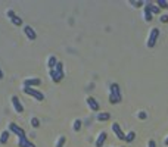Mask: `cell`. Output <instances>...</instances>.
Masks as SVG:
<instances>
[{
	"label": "cell",
	"instance_id": "cell-1",
	"mask_svg": "<svg viewBox=\"0 0 168 147\" xmlns=\"http://www.w3.org/2000/svg\"><path fill=\"white\" fill-rule=\"evenodd\" d=\"M122 99L121 96V90H120V85L117 84V82H112L111 85H109V101L112 103V105H117V103H120Z\"/></svg>",
	"mask_w": 168,
	"mask_h": 147
},
{
	"label": "cell",
	"instance_id": "cell-2",
	"mask_svg": "<svg viewBox=\"0 0 168 147\" xmlns=\"http://www.w3.org/2000/svg\"><path fill=\"white\" fill-rule=\"evenodd\" d=\"M22 91L27 94V96H31V97H34L35 100H44V94L41 93V91H39V90H35V88H31V87H24L22 88Z\"/></svg>",
	"mask_w": 168,
	"mask_h": 147
},
{
	"label": "cell",
	"instance_id": "cell-3",
	"mask_svg": "<svg viewBox=\"0 0 168 147\" xmlns=\"http://www.w3.org/2000/svg\"><path fill=\"white\" fill-rule=\"evenodd\" d=\"M158 37H159V30L158 28H152L150 30V33H149V37H148V43H146V46L149 49H152V47L156 44V40H158Z\"/></svg>",
	"mask_w": 168,
	"mask_h": 147
},
{
	"label": "cell",
	"instance_id": "cell-4",
	"mask_svg": "<svg viewBox=\"0 0 168 147\" xmlns=\"http://www.w3.org/2000/svg\"><path fill=\"white\" fill-rule=\"evenodd\" d=\"M9 131H10V133H14V134H16V135H18V138H24V137H27V135H25V131H24L19 125H16L15 122H10V124H9Z\"/></svg>",
	"mask_w": 168,
	"mask_h": 147
},
{
	"label": "cell",
	"instance_id": "cell-5",
	"mask_svg": "<svg viewBox=\"0 0 168 147\" xmlns=\"http://www.w3.org/2000/svg\"><path fill=\"white\" fill-rule=\"evenodd\" d=\"M112 131H114V134L117 135V138H118V140H125V134L122 133L120 124L114 122V124H112Z\"/></svg>",
	"mask_w": 168,
	"mask_h": 147
},
{
	"label": "cell",
	"instance_id": "cell-6",
	"mask_svg": "<svg viewBox=\"0 0 168 147\" xmlns=\"http://www.w3.org/2000/svg\"><path fill=\"white\" fill-rule=\"evenodd\" d=\"M6 15H7V18L12 21V24H14V25H16V27H21V25H22V19H21V18H18V16L15 15L14 10H7Z\"/></svg>",
	"mask_w": 168,
	"mask_h": 147
},
{
	"label": "cell",
	"instance_id": "cell-7",
	"mask_svg": "<svg viewBox=\"0 0 168 147\" xmlns=\"http://www.w3.org/2000/svg\"><path fill=\"white\" fill-rule=\"evenodd\" d=\"M12 105H14V107H15V110L18 112V113H22L24 112V106H22V103H21V100H19V97H16V96H12Z\"/></svg>",
	"mask_w": 168,
	"mask_h": 147
},
{
	"label": "cell",
	"instance_id": "cell-8",
	"mask_svg": "<svg viewBox=\"0 0 168 147\" xmlns=\"http://www.w3.org/2000/svg\"><path fill=\"white\" fill-rule=\"evenodd\" d=\"M41 84L40 78H28V80L24 81V87H37Z\"/></svg>",
	"mask_w": 168,
	"mask_h": 147
},
{
	"label": "cell",
	"instance_id": "cell-9",
	"mask_svg": "<svg viewBox=\"0 0 168 147\" xmlns=\"http://www.w3.org/2000/svg\"><path fill=\"white\" fill-rule=\"evenodd\" d=\"M106 137H108V134L105 133V131L99 133L97 138H96V143H94V146H96V147H103V143L106 141Z\"/></svg>",
	"mask_w": 168,
	"mask_h": 147
},
{
	"label": "cell",
	"instance_id": "cell-10",
	"mask_svg": "<svg viewBox=\"0 0 168 147\" xmlns=\"http://www.w3.org/2000/svg\"><path fill=\"white\" fill-rule=\"evenodd\" d=\"M86 101H87V106L90 107L93 112H97V110H99V103H97L96 99H93V97H87Z\"/></svg>",
	"mask_w": 168,
	"mask_h": 147
},
{
	"label": "cell",
	"instance_id": "cell-11",
	"mask_svg": "<svg viewBox=\"0 0 168 147\" xmlns=\"http://www.w3.org/2000/svg\"><path fill=\"white\" fill-rule=\"evenodd\" d=\"M24 33H25V35L28 37V40L33 41V40H35V38H37V34H35V31H34L31 27H28V25H25V27H24Z\"/></svg>",
	"mask_w": 168,
	"mask_h": 147
},
{
	"label": "cell",
	"instance_id": "cell-12",
	"mask_svg": "<svg viewBox=\"0 0 168 147\" xmlns=\"http://www.w3.org/2000/svg\"><path fill=\"white\" fill-rule=\"evenodd\" d=\"M55 72H56V75H58V78L59 80H64V63L62 62H58L56 63V66H55Z\"/></svg>",
	"mask_w": 168,
	"mask_h": 147
},
{
	"label": "cell",
	"instance_id": "cell-13",
	"mask_svg": "<svg viewBox=\"0 0 168 147\" xmlns=\"http://www.w3.org/2000/svg\"><path fill=\"white\" fill-rule=\"evenodd\" d=\"M143 18H145V21H146V22H150V21H152V12H150V9H149L148 2L145 3V10H143Z\"/></svg>",
	"mask_w": 168,
	"mask_h": 147
},
{
	"label": "cell",
	"instance_id": "cell-14",
	"mask_svg": "<svg viewBox=\"0 0 168 147\" xmlns=\"http://www.w3.org/2000/svg\"><path fill=\"white\" fill-rule=\"evenodd\" d=\"M109 118H111V115L108 113V112H99V113H97V116H96V119L100 121V122H103V121H108Z\"/></svg>",
	"mask_w": 168,
	"mask_h": 147
},
{
	"label": "cell",
	"instance_id": "cell-15",
	"mask_svg": "<svg viewBox=\"0 0 168 147\" xmlns=\"http://www.w3.org/2000/svg\"><path fill=\"white\" fill-rule=\"evenodd\" d=\"M149 5V9H150V12H152V15H159V12H161V9L156 6V5H154V3H150V2H148Z\"/></svg>",
	"mask_w": 168,
	"mask_h": 147
},
{
	"label": "cell",
	"instance_id": "cell-16",
	"mask_svg": "<svg viewBox=\"0 0 168 147\" xmlns=\"http://www.w3.org/2000/svg\"><path fill=\"white\" fill-rule=\"evenodd\" d=\"M56 63H58V60H56V58H55V56H50V58H49V60H47V66H49V69H55Z\"/></svg>",
	"mask_w": 168,
	"mask_h": 147
},
{
	"label": "cell",
	"instance_id": "cell-17",
	"mask_svg": "<svg viewBox=\"0 0 168 147\" xmlns=\"http://www.w3.org/2000/svg\"><path fill=\"white\" fill-rule=\"evenodd\" d=\"M7 138H9V131H2V134H0V144H5Z\"/></svg>",
	"mask_w": 168,
	"mask_h": 147
},
{
	"label": "cell",
	"instance_id": "cell-18",
	"mask_svg": "<svg viewBox=\"0 0 168 147\" xmlns=\"http://www.w3.org/2000/svg\"><path fill=\"white\" fill-rule=\"evenodd\" d=\"M134 138H136V133H134V131H128L127 135H125V140H124V141L131 143V141H134Z\"/></svg>",
	"mask_w": 168,
	"mask_h": 147
},
{
	"label": "cell",
	"instance_id": "cell-19",
	"mask_svg": "<svg viewBox=\"0 0 168 147\" xmlns=\"http://www.w3.org/2000/svg\"><path fill=\"white\" fill-rule=\"evenodd\" d=\"M156 6L159 7V9H168V2H165V0H158L156 2Z\"/></svg>",
	"mask_w": 168,
	"mask_h": 147
},
{
	"label": "cell",
	"instance_id": "cell-20",
	"mask_svg": "<svg viewBox=\"0 0 168 147\" xmlns=\"http://www.w3.org/2000/svg\"><path fill=\"white\" fill-rule=\"evenodd\" d=\"M81 124H83V122H81L80 119H75L74 121V125H72V128H74L75 133H78V131L81 129Z\"/></svg>",
	"mask_w": 168,
	"mask_h": 147
},
{
	"label": "cell",
	"instance_id": "cell-21",
	"mask_svg": "<svg viewBox=\"0 0 168 147\" xmlns=\"http://www.w3.org/2000/svg\"><path fill=\"white\" fill-rule=\"evenodd\" d=\"M49 75H50V78H52L55 82H61V80L58 78V75H56V72H55V69H50V71H49Z\"/></svg>",
	"mask_w": 168,
	"mask_h": 147
},
{
	"label": "cell",
	"instance_id": "cell-22",
	"mask_svg": "<svg viewBox=\"0 0 168 147\" xmlns=\"http://www.w3.org/2000/svg\"><path fill=\"white\" fill-rule=\"evenodd\" d=\"M65 141H67V138H65L64 135H61V137L58 138V141H56V147H64V144H65Z\"/></svg>",
	"mask_w": 168,
	"mask_h": 147
},
{
	"label": "cell",
	"instance_id": "cell-23",
	"mask_svg": "<svg viewBox=\"0 0 168 147\" xmlns=\"http://www.w3.org/2000/svg\"><path fill=\"white\" fill-rule=\"evenodd\" d=\"M130 5H133L134 7H141L143 5H145V2H136V0H131Z\"/></svg>",
	"mask_w": 168,
	"mask_h": 147
},
{
	"label": "cell",
	"instance_id": "cell-24",
	"mask_svg": "<svg viewBox=\"0 0 168 147\" xmlns=\"http://www.w3.org/2000/svg\"><path fill=\"white\" fill-rule=\"evenodd\" d=\"M27 137H24V138H19V140H18V147H24L25 146V143H27Z\"/></svg>",
	"mask_w": 168,
	"mask_h": 147
},
{
	"label": "cell",
	"instance_id": "cell-25",
	"mask_svg": "<svg viewBox=\"0 0 168 147\" xmlns=\"http://www.w3.org/2000/svg\"><path fill=\"white\" fill-rule=\"evenodd\" d=\"M31 125H33L34 128H39V125H40V121L37 119V118H33V119H31Z\"/></svg>",
	"mask_w": 168,
	"mask_h": 147
},
{
	"label": "cell",
	"instance_id": "cell-26",
	"mask_svg": "<svg viewBox=\"0 0 168 147\" xmlns=\"http://www.w3.org/2000/svg\"><path fill=\"white\" fill-rule=\"evenodd\" d=\"M146 116H148V115H146V112H143V110L139 112V115H137V118H139V119H146Z\"/></svg>",
	"mask_w": 168,
	"mask_h": 147
},
{
	"label": "cell",
	"instance_id": "cell-27",
	"mask_svg": "<svg viewBox=\"0 0 168 147\" xmlns=\"http://www.w3.org/2000/svg\"><path fill=\"white\" fill-rule=\"evenodd\" d=\"M159 21H161V22H164V24H167V22H168V15H167V14H165V15H161Z\"/></svg>",
	"mask_w": 168,
	"mask_h": 147
},
{
	"label": "cell",
	"instance_id": "cell-28",
	"mask_svg": "<svg viewBox=\"0 0 168 147\" xmlns=\"http://www.w3.org/2000/svg\"><path fill=\"white\" fill-rule=\"evenodd\" d=\"M148 147H156V143H155V140H149Z\"/></svg>",
	"mask_w": 168,
	"mask_h": 147
},
{
	"label": "cell",
	"instance_id": "cell-29",
	"mask_svg": "<svg viewBox=\"0 0 168 147\" xmlns=\"http://www.w3.org/2000/svg\"><path fill=\"white\" fill-rule=\"evenodd\" d=\"M24 147H35V146H34V144L30 140H27V143H25V146H24Z\"/></svg>",
	"mask_w": 168,
	"mask_h": 147
},
{
	"label": "cell",
	"instance_id": "cell-30",
	"mask_svg": "<svg viewBox=\"0 0 168 147\" xmlns=\"http://www.w3.org/2000/svg\"><path fill=\"white\" fill-rule=\"evenodd\" d=\"M3 78V71H2V68H0V80Z\"/></svg>",
	"mask_w": 168,
	"mask_h": 147
},
{
	"label": "cell",
	"instance_id": "cell-31",
	"mask_svg": "<svg viewBox=\"0 0 168 147\" xmlns=\"http://www.w3.org/2000/svg\"><path fill=\"white\" fill-rule=\"evenodd\" d=\"M165 146H168V137L165 138Z\"/></svg>",
	"mask_w": 168,
	"mask_h": 147
}]
</instances>
